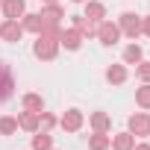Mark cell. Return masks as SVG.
<instances>
[{
	"mask_svg": "<svg viewBox=\"0 0 150 150\" xmlns=\"http://www.w3.org/2000/svg\"><path fill=\"white\" fill-rule=\"evenodd\" d=\"M24 35V27L18 24V21H12V18H6V24L0 27V38L3 41H18Z\"/></svg>",
	"mask_w": 150,
	"mask_h": 150,
	"instance_id": "5b68a950",
	"label": "cell"
},
{
	"mask_svg": "<svg viewBox=\"0 0 150 150\" xmlns=\"http://www.w3.org/2000/svg\"><path fill=\"white\" fill-rule=\"evenodd\" d=\"M91 127H94L97 132H106V129L112 127V121H109V115H103V112H97V115H91Z\"/></svg>",
	"mask_w": 150,
	"mask_h": 150,
	"instance_id": "d6986e66",
	"label": "cell"
},
{
	"mask_svg": "<svg viewBox=\"0 0 150 150\" xmlns=\"http://www.w3.org/2000/svg\"><path fill=\"white\" fill-rule=\"evenodd\" d=\"M97 38H100L103 44H115V41L121 38V27L112 24V21H100V24H97Z\"/></svg>",
	"mask_w": 150,
	"mask_h": 150,
	"instance_id": "7a4b0ae2",
	"label": "cell"
},
{
	"mask_svg": "<svg viewBox=\"0 0 150 150\" xmlns=\"http://www.w3.org/2000/svg\"><path fill=\"white\" fill-rule=\"evenodd\" d=\"M41 18H44V24H59V18H65V12L56 3H47V9L41 12Z\"/></svg>",
	"mask_w": 150,
	"mask_h": 150,
	"instance_id": "5bb4252c",
	"label": "cell"
},
{
	"mask_svg": "<svg viewBox=\"0 0 150 150\" xmlns=\"http://www.w3.org/2000/svg\"><path fill=\"white\" fill-rule=\"evenodd\" d=\"M74 3H83V0H74Z\"/></svg>",
	"mask_w": 150,
	"mask_h": 150,
	"instance_id": "83f0119b",
	"label": "cell"
},
{
	"mask_svg": "<svg viewBox=\"0 0 150 150\" xmlns=\"http://www.w3.org/2000/svg\"><path fill=\"white\" fill-rule=\"evenodd\" d=\"M12 94V74H9V68L0 62V100L3 97H9Z\"/></svg>",
	"mask_w": 150,
	"mask_h": 150,
	"instance_id": "9c48e42d",
	"label": "cell"
},
{
	"mask_svg": "<svg viewBox=\"0 0 150 150\" xmlns=\"http://www.w3.org/2000/svg\"><path fill=\"white\" fill-rule=\"evenodd\" d=\"M141 33H144V35H150V18H144V21H141Z\"/></svg>",
	"mask_w": 150,
	"mask_h": 150,
	"instance_id": "d4e9b609",
	"label": "cell"
},
{
	"mask_svg": "<svg viewBox=\"0 0 150 150\" xmlns=\"http://www.w3.org/2000/svg\"><path fill=\"white\" fill-rule=\"evenodd\" d=\"M18 127L27 129V132H35L38 129V112H21L18 115Z\"/></svg>",
	"mask_w": 150,
	"mask_h": 150,
	"instance_id": "ba28073f",
	"label": "cell"
},
{
	"mask_svg": "<svg viewBox=\"0 0 150 150\" xmlns=\"http://www.w3.org/2000/svg\"><path fill=\"white\" fill-rule=\"evenodd\" d=\"M59 44H65L68 50H77V47L83 44V33H80L77 27H74V30H65V33L59 35Z\"/></svg>",
	"mask_w": 150,
	"mask_h": 150,
	"instance_id": "52a82bcc",
	"label": "cell"
},
{
	"mask_svg": "<svg viewBox=\"0 0 150 150\" xmlns=\"http://www.w3.org/2000/svg\"><path fill=\"white\" fill-rule=\"evenodd\" d=\"M24 30H30V33H41L44 30V18L41 15H24V24H21Z\"/></svg>",
	"mask_w": 150,
	"mask_h": 150,
	"instance_id": "9a60e30c",
	"label": "cell"
},
{
	"mask_svg": "<svg viewBox=\"0 0 150 150\" xmlns=\"http://www.w3.org/2000/svg\"><path fill=\"white\" fill-rule=\"evenodd\" d=\"M56 50H59V38H56V35H50V33H41V35H38V41H35V56L50 62V59L56 56Z\"/></svg>",
	"mask_w": 150,
	"mask_h": 150,
	"instance_id": "6da1fadb",
	"label": "cell"
},
{
	"mask_svg": "<svg viewBox=\"0 0 150 150\" xmlns=\"http://www.w3.org/2000/svg\"><path fill=\"white\" fill-rule=\"evenodd\" d=\"M124 62H127V65H138V62H141V47H138V44H129V47L124 50Z\"/></svg>",
	"mask_w": 150,
	"mask_h": 150,
	"instance_id": "ac0fdd59",
	"label": "cell"
},
{
	"mask_svg": "<svg viewBox=\"0 0 150 150\" xmlns=\"http://www.w3.org/2000/svg\"><path fill=\"white\" fill-rule=\"evenodd\" d=\"M53 147V138L47 135V129H41L35 138H33V150H50Z\"/></svg>",
	"mask_w": 150,
	"mask_h": 150,
	"instance_id": "e0dca14e",
	"label": "cell"
},
{
	"mask_svg": "<svg viewBox=\"0 0 150 150\" xmlns=\"http://www.w3.org/2000/svg\"><path fill=\"white\" fill-rule=\"evenodd\" d=\"M138 77L144 83H150V62H138Z\"/></svg>",
	"mask_w": 150,
	"mask_h": 150,
	"instance_id": "603a6c76",
	"label": "cell"
},
{
	"mask_svg": "<svg viewBox=\"0 0 150 150\" xmlns=\"http://www.w3.org/2000/svg\"><path fill=\"white\" fill-rule=\"evenodd\" d=\"M132 150H150V144H138V147H132Z\"/></svg>",
	"mask_w": 150,
	"mask_h": 150,
	"instance_id": "484cf974",
	"label": "cell"
},
{
	"mask_svg": "<svg viewBox=\"0 0 150 150\" xmlns=\"http://www.w3.org/2000/svg\"><path fill=\"white\" fill-rule=\"evenodd\" d=\"M129 132H132V135H150V115L135 112V115L129 118Z\"/></svg>",
	"mask_w": 150,
	"mask_h": 150,
	"instance_id": "3957f363",
	"label": "cell"
},
{
	"mask_svg": "<svg viewBox=\"0 0 150 150\" xmlns=\"http://www.w3.org/2000/svg\"><path fill=\"white\" fill-rule=\"evenodd\" d=\"M0 3H3V0H0Z\"/></svg>",
	"mask_w": 150,
	"mask_h": 150,
	"instance_id": "f1b7e54d",
	"label": "cell"
},
{
	"mask_svg": "<svg viewBox=\"0 0 150 150\" xmlns=\"http://www.w3.org/2000/svg\"><path fill=\"white\" fill-rule=\"evenodd\" d=\"M106 80L115 83V86H121V83L127 80V68H124V65H112V68H106Z\"/></svg>",
	"mask_w": 150,
	"mask_h": 150,
	"instance_id": "7c38bea8",
	"label": "cell"
},
{
	"mask_svg": "<svg viewBox=\"0 0 150 150\" xmlns=\"http://www.w3.org/2000/svg\"><path fill=\"white\" fill-rule=\"evenodd\" d=\"M109 144H112V138H109L106 132H97V135H91V141H88L91 150H109Z\"/></svg>",
	"mask_w": 150,
	"mask_h": 150,
	"instance_id": "2e32d148",
	"label": "cell"
},
{
	"mask_svg": "<svg viewBox=\"0 0 150 150\" xmlns=\"http://www.w3.org/2000/svg\"><path fill=\"white\" fill-rule=\"evenodd\" d=\"M50 150H53V147H50Z\"/></svg>",
	"mask_w": 150,
	"mask_h": 150,
	"instance_id": "f546056e",
	"label": "cell"
},
{
	"mask_svg": "<svg viewBox=\"0 0 150 150\" xmlns=\"http://www.w3.org/2000/svg\"><path fill=\"white\" fill-rule=\"evenodd\" d=\"M41 106H44V103H41L38 94H24V109H27V112H41Z\"/></svg>",
	"mask_w": 150,
	"mask_h": 150,
	"instance_id": "ffe728a7",
	"label": "cell"
},
{
	"mask_svg": "<svg viewBox=\"0 0 150 150\" xmlns=\"http://www.w3.org/2000/svg\"><path fill=\"white\" fill-rule=\"evenodd\" d=\"M53 124H56V118H53V115H41V112H38V127H44V129H50Z\"/></svg>",
	"mask_w": 150,
	"mask_h": 150,
	"instance_id": "cb8c5ba5",
	"label": "cell"
},
{
	"mask_svg": "<svg viewBox=\"0 0 150 150\" xmlns=\"http://www.w3.org/2000/svg\"><path fill=\"white\" fill-rule=\"evenodd\" d=\"M135 103H138L141 109H150V86H141V88L135 91Z\"/></svg>",
	"mask_w": 150,
	"mask_h": 150,
	"instance_id": "44dd1931",
	"label": "cell"
},
{
	"mask_svg": "<svg viewBox=\"0 0 150 150\" xmlns=\"http://www.w3.org/2000/svg\"><path fill=\"white\" fill-rule=\"evenodd\" d=\"M18 129V118H0V135H12Z\"/></svg>",
	"mask_w": 150,
	"mask_h": 150,
	"instance_id": "7402d4cb",
	"label": "cell"
},
{
	"mask_svg": "<svg viewBox=\"0 0 150 150\" xmlns=\"http://www.w3.org/2000/svg\"><path fill=\"white\" fill-rule=\"evenodd\" d=\"M112 147H115V150H132V147H135V135H132V132H121V135L112 138Z\"/></svg>",
	"mask_w": 150,
	"mask_h": 150,
	"instance_id": "8fae6325",
	"label": "cell"
},
{
	"mask_svg": "<svg viewBox=\"0 0 150 150\" xmlns=\"http://www.w3.org/2000/svg\"><path fill=\"white\" fill-rule=\"evenodd\" d=\"M41 3H56V0H41Z\"/></svg>",
	"mask_w": 150,
	"mask_h": 150,
	"instance_id": "4316f807",
	"label": "cell"
},
{
	"mask_svg": "<svg viewBox=\"0 0 150 150\" xmlns=\"http://www.w3.org/2000/svg\"><path fill=\"white\" fill-rule=\"evenodd\" d=\"M59 124H62V129H65V132H77V129L83 127V112L71 109V112H65V118H62Z\"/></svg>",
	"mask_w": 150,
	"mask_h": 150,
	"instance_id": "8992f818",
	"label": "cell"
},
{
	"mask_svg": "<svg viewBox=\"0 0 150 150\" xmlns=\"http://www.w3.org/2000/svg\"><path fill=\"white\" fill-rule=\"evenodd\" d=\"M121 30H124L129 38H135V35L141 33V18L132 15V12H124V15H121Z\"/></svg>",
	"mask_w": 150,
	"mask_h": 150,
	"instance_id": "277c9868",
	"label": "cell"
},
{
	"mask_svg": "<svg viewBox=\"0 0 150 150\" xmlns=\"http://www.w3.org/2000/svg\"><path fill=\"white\" fill-rule=\"evenodd\" d=\"M24 0H3V12H6V18H12V21H18L21 15H24Z\"/></svg>",
	"mask_w": 150,
	"mask_h": 150,
	"instance_id": "30bf717a",
	"label": "cell"
},
{
	"mask_svg": "<svg viewBox=\"0 0 150 150\" xmlns=\"http://www.w3.org/2000/svg\"><path fill=\"white\" fill-rule=\"evenodd\" d=\"M103 15H106V9H103V3H94V0H91V3L86 6V18H88V21H94V24H100V21H103Z\"/></svg>",
	"mask_w": 150,
	"mask_h": 150,
	"instance_id": "4fadbf2b",
	"label": "cell"
}]
</instances>
